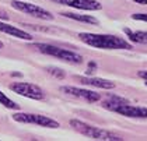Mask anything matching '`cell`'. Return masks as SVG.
<instances>
[{
    "instance_id": "cell-1",
    "label": "cell",
    "mask_w": 147,
    "mask_h": 141,
    "mask_svg": "<svg viewBox=\"0 0 147 141\" xmlns=\"http://www.w3.org/2000/svg\"><path fill=\"white\" fill-rule=\"evenodd\" d=\"M79 38L84 44L98 49H132V45L125 39L115 35H102V34H88L83 32Z\"/></svg>"
},
{
    "instance_id": "cell-2",
    "label": "cell",
    "mask_w": 147,
    "mask_h": 141,
    "mask_svg": "<svg viewBox=\"0 0 147 141\" xmlns=\"http://www.w3.org/2000/svg\"><path fill=\"white\" fill-rule=\"evenodd\" d=\"M70 126L74 129L76 131L81 133L83 136H87L90 138H95V140H111V141H121L122 138L115 136L109 131L101 130L98 127H94L90 126L84 122H80V120H70Z\"/></svg>"
},
{
    "instance_id": "cell-3",
    "label": "cell",
    "mask_w": 147,
    "mask_h": 141,
    "mask_svg": "<svg viewBox=\"0 0 147 141\" xmlns=\"http://www.w3.org/2000/svg\"><path fill=\"white\" fill-rule=\"evenodd\" d=\"M34 48L38 49L39 52H42V53L53 56V57H57V59L65 60V62H71V63H81V62H83V57H81L80 54L74 53V52H71V50H67V49H62V48L53 46V45L34 44Z\"/></svg>"
},
{
    "instance_id": "cell-4",
    "label": "cell",
    "mask_w": 147,
    "mask_h": 141,
    "mask_svg": "<svg viewBox=\"0 0 147 141\" xmlns=\"http://www.w3.org/2000/svg\"><path fill=\"white\" fill-rule=\"evenodd\" d=\"M13 119L18 123H28V124H38L42 127H49V129H57L59 123L56 120L51 119L48 116L42 115H32V113H16L13 115Z\"/></svg>"
},
{
    "instance_id": "cell-5",
    "label": "cell",
    "mask_w": 147,
    "mask_h": 141,
    "mask_svg": "<svg viewBox=\"0 0 147 141\" xmlns=\"http://www.w3.org/2000/svg\"><path fill=\"white\" fill-rule=\"evenodd\" d=\"M11 6L18 11H23L25 14H30L32 17L41 18V20H53V15L46 11L45 9L36 6V4H31V3H25V1H20V0H13Z\"/></svg>"
},
{
    "instance_id": "cell-6",
    "label": "cell",
    "mask_w": 147,
    "mask_h": 141,
    "mask_svg": "<svg viewBox=\"0 0 147 141\" xmlns=\"http://www.w3.org/2000/svg\"><path fill=\"white\" fill-rule=\"evenodd\" d=\"M10 89L14 91L16 94L21 95V97L25 98H31V99H44L45 94L41 88L35 84H31V83H14L10 85Z\"/></svg>"
},
{
    "instance_id": "cell-7",
    "label": "cell",
    "mask_w": 147,
    "mask_h": 141,
    "mask_svg": "<svg viewBox=\"0 0 147 141\" xmlns=\"http://www.w3.org/2000/svg\"><path fill=\"white\" fill-rule=\"evenodd\" d=\"M113 112L121 113L126 117H139V119H147V108L143 106H132L129 103L118 105L113 109Z\"/></svg>"
},
{
    "instance_id": "cell-8",
    "label": "cell",
    "mask_w": 147,
    "mask_h": 141,
    "mask_svg": "<svg viewBox=\"0 0 147 141\" xmlns=\"http://www.w3.org/2000/svg\"><path fill=\"white\" fill-rule=\"evenodd\" d=\"M56 3L65 4L69 7H74L79 10H101L102 6L97 0H53Z\"/></svg>"
},
{
    "instance_id": "cell-9",
    "label": "cell",
    "mask_w": 147,
    "mask_h": 141,
    "mask_svg": "<svg viewBox=\"0 0 147 141\" xmlns=\"http://www.w3.org/2000/svg\"><path fill=\"white\" fill-rule=\"evenodd\" d=\"M62 91L76 98H83L87 102H97V101L101 99L100 94H97L94 91H90V89H83V88H76V87H63Z\"/></svg>"
},
{
    "instance_id": "cell-10",
    "label": "cell",
    "mask_w": 147,
    "mask_h": 141,
    "mask_svg": "<svg viewBox=\"0 0 147 141\" xmlns=\"http://www.w3.org/2000/svg\"><path fill=\"white\" fill-rule=\"evenodd\" d=\"M76 80L81 81L83 84H87V85H92V87H98V88H104V89H111L115 88V83L112 81H108V80H104V78H97V77H76Z\"/></svg>"
},
{
    "instance_id": "cell-11",
    "label": "cell",
    "mask_w": 147,
    "mask_h": 141,
    "mask_svg": "<svg viewBox=\"0 0 147 141\" xmlns=\"http://www.w3.org/2000/svg\"><path fill=\"white\" fill-rule=\"evenodd\" d=\"M0 31L4 34H9V35H13V36H16V38H20V39H25V41H31V39H32L31 34L25 32V31L20 30V28H16V27H13V25L4 24V22H1V21H0Z\"/></svg>"
},
{
    "instance_id": "cell-12",
    "label": "cell",
    "mask_w": 147,
    "mask_h": 141,
    "mask_svg": "<svg viewBox=\"0 0 147 141\" xmlns=\"http://www.w3.org/2000/svg\"><path fill=\"white\" fill-rule=\"evenodd\" d=\"M122 103H129V101H127V99H125V98L116 97V95H111L109 99H107V101H104V102H102V106H104L105 109L113 110L118 105H122Z\"/></svg>"
},
{
    "instance_id": "cell-13",
    "label": "cell",
    "mask_w": 147,
    "mask_h": 141,
    "mask_svg": "<svg viewBox=\"0 0 147 141\" xmlns=\"http://www.w3.org/2000/svg\"><path fill=\"white\" fill-rule=\"evenodd\" d=\"M62 15L71 18V20H76V21L87 22V24H98L97 18H94L92 15H81V14H76V13H62Z\"/></svg>"
},
{
    "instance_id": "cell-14",
    "label": "cell",
    "mask_w": 147,
    "mask_h": 141,
    "mask_svg": "<svg viewBox=\"0 0 147 141\" xmlns=\"http://www.w3.org/2000/svg\"><path fill=\"white\" fill-rule=\"evenodd\" d=\"M125 32L129 35V38H130L133 42H137V44H146L147 42L146 32H132L130 30H125Z\"/></svg>"
},
{
    "instance_id": "cell-15",
    "label": "cell",
    "mask_w": 147,
    "mask_h": 141,
    "mask_svg": "<svg viewBox=\"0 0 147 141\" xmlns=\"http://www.w3.org/2000/svg\"><path fill=\"white\" fill-rule=\"evenodd\" d=\"M0 103H1L3 106L9 108V109H20V106H18L14 101H11L10 98H7L1 91H0Z\"/></svg>"
},
{
    "instance_id": "cell-16",
    "label": "cell",
    "mask_w": 147,
    "mask_h": 141,
    "mask_svg": "<svg viewBox=\"0 0 147 141\" xmlns=\"http://www.w3.org/2000/svg\"><path fill=\"white\" fill-rule=\"evenodd\" d=\"M46 71H48L49 74H52L53 77H56V78H63V77H65V71L60 70V68H56V67H48Z\"/></svg>"
},
{
    "instance_id": "cell-17",
    "label": "cell",
    "mask_w": 147,
    "mask_h": 141,
    "mask_svg": "<svg viewBox=\"0 0 147 141\" xmlns=\"http://www.w3.org/2000/svg\"><path fill=\"white\" fill-rule=\"evenodd\" d=\"M132 18H133V20H140V21L147 22V14H133Z\"/></svg>"
},
{
    "instance_id": "cell-18",
    "label": "cell",
    "mask_w": 147,
    "mask_h": 141,
    "mask_svg": "<svg viewBox=\"0 0 147 141\" xmlns=\"http://www.w3.org/2000/svg\"><path fill=\"white\" fill-rule=\"evenodd\" d=\"M0 20H9V14L3 9H0Z\"/></svg>"
},
{
    "instance_id": "cell-19",
    "label": "cell",
    "mask_w": 147,
    "mask_h": 141,
    "mask_svg": "<svg viewBox=\"0 0 147 141\" xmlns=\"http://www.w3.org/2000/svg\"><path fill=\"white\" fill-rule=\"evenodd\" d=\"M139 77H142V78H144V80H146V84H147V71H144V70H142V71H139Z\"/></svg>"
},
{
    "instance_id": "cell-20",
    "label": "cell",
    "mask_w": 147,
    "mask_h": 141,
    "mask_svg": "<svg viewBox=\"0 0 147 141\" xmlns=\"http://www.w3.org/2000/svg\"><path fill=\"white\" fill-rule=\"evenodd\" d=\"M136 3H140V4H147V0H133Z\"/></svg>"
},
{
    "instance_id": "cell-21",
    "label": "cell",
    "mask_w": 147,
    "mask_h": 141,
    "mask_svg": "<svg viewBox=\"0 0 147 141\" xmlns=\"http://www.w3.org/2000/svg\"><path fill=\"white\" fill-rule=\"evenodd\" d=\"M1 48H3V42L0 41V49H1Z\"/></svg>"
},
{
    "instance_id": "cell-22",
    "label": "cell",
    "mask_w": 147,
    "mask_h": 141,
    "mask_svg": "<svg viewBox=\"0 0 147 141\" xmlns=\"http://www.w3.org/2000/svg\"><path fill=\"white\" fill-rule=\"evenodd\" d=\"M146 35H147V32H146Z\"/></svg>"
}]
</instances>
